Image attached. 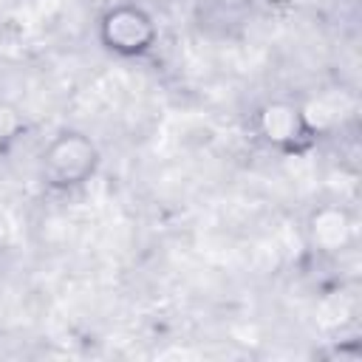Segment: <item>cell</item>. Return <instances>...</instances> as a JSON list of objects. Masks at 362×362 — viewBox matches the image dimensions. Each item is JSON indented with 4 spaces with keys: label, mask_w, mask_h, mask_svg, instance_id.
I'll return each instance as SVG.
<instances>
[{
    "label": "cell",
    "mask_w": 362,
    "mask_h": 362,
    "mask_svg": "<svg viewBox=\"0 0 362 362\" xmlns=\"http://www.w3.org/2000/svg\"><path fill=\"white\" fill-rule=\"evenodd\" d=\"M308 235H311V243L320 252H342V249H348L354 243L356 226H354V218H351V212L345 206L325 204L311 215Z\"/></svg>",
    "instance_id": "4"
},
{
    "label": "cell",
    "mask_w": 362,
    "mask_h": 362,
    "mask_svg": "<svg viewBox=\"0 0 362 362\" xmlns=\"http://www.w3.org/2000/svg\"><path fill=\"white\" fill-rule=\"evenodd\" d=\"M99 147L79 130L57 133L40 153V178L48 189L68 192L88 184L99 170Z\"/></svg>",
    "instance_id": "1"
},
{
    "label": "cell",
    "mask_w": 362,
    "mask_h": 362,
    "mask_svg": "<svg viewBox=\"0 0 362 362\" xmlns=\"http://www.w3.org/2000/svg\"><path fill=\"white\" fill-rule=\"evenodd\" d=\"M25 130V119L14 105L0 102V158L11 150V144L20 139V133Z\"/></svg>",
    "instance_id": "5"
},
{
    "label": "cell",
    "mask_w": 362,
    "mask_h": 362,
    "mask_svg": "<svg viewBox=\"0 0 362 362\" xmlns=\"http://www.w3.org/2000/svg\"><path fill=\"white\" fill-rule=\"evenodd\" d=\"M255 133L277 153H303L317 139V124L303 105L288 99L263 102L255 110Z\"/></svg>",
    "instance_id": "2"
},
{
    "label": "cell",
    "mask_w": 362,
    "mask_h": 362,
    "mask_svg": "<svg viewBox=\"0 0 362 362\" xmlns=\"http://www.w3.org/2000/svg\"><path fill=\"white\" fill-rule=\"evenodd\" d=\"M158 40V25L141 6L119 3L99 17V42L124 59L144 57Z\"/></svg>",
    "instance_id": "3"
}]
</instances>
